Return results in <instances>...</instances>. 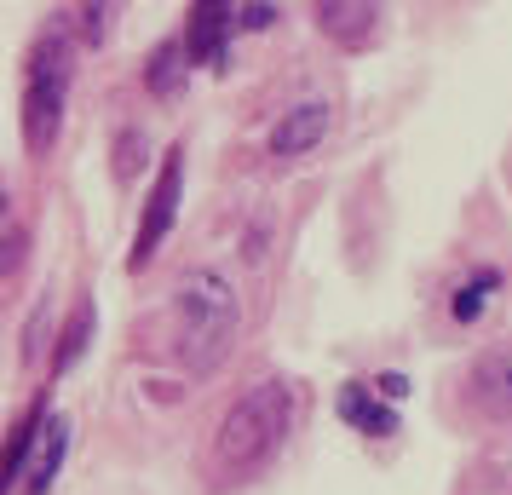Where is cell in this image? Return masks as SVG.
Masks as SVG:
<instances>
[{"label":"cell","mask_w":512,"mask_h":495,"mask_svg":"<svg viewBox=\"0 0 512 495\" xmlns=\"http://www.w3.org/2000/svg\"><path fill=\"white\" fill-rule=\"evenodd\" d=\"M294 426V392L282 380H265L248 398H236L225 409V421L213 426L208 444V478L225 490V484H248L254 472H265L277 461L282 438Z\"/></svg>","instance_id":"1"},{"label":"cell","mask_w":512,"mask_h":495,"mask_svg":"<svg viewBox=\"0 0 512 495\" xmlns=\"http://www.w3.org/2000/svg\"><path fill=\"white\" fill-rule=\"evenodd\" d=\"M236 288L219 271H190L173 294V357L190 375H208L236 340Z\"/></svg>","instance_id":"2"},{"label":"cell","mask_w":512,"mask_h":495,"mask_svg":"<svg viewBox=\"0 0 512 495\" xmlns=\"http://www.w3.org/2000/svg\"><path fill=\"white\" fill-rule=\"evenodd\" d=\"M70 75H75V47L64 29H47L24 70V144L35 156H47L58 127H64V98H70Z\"/></svg>","instance_id":"3"},{"label":"cell","mask_w":512,"mask_h":495,"mask_svg":"<svg viewBox=\"0 0 512 495\" xmlns=\"http://www.w3.org/2000/svg\"><path fill=\"white\" fill-rule=\"evenodd\" d=\"M179 190H185V144H173L162 173H156V190H150V202H144L139 242H133V254H127V271H144V265L156 260L162 236L173 231V213H179Z\"/></svg>","instance_id":"4"},{"label":"cell","mask_w":512,"mask_h":495,"mask_svg":"<svg viewBox=\"0 0 512 495\" xmlns=\"http://www.w3.org/2000/svg\"><path fill=\"white\" fill-rule=\"evenodd\" d=\"M380 6L386 0H311V12H317V29H323L334 47H369L374 29H380Z\"/></svg>","instance_id":"5"},{"label":"cell","mask_w":512,"mask_h":495,"mask_svg":"<svg viewBox=\"0 0 512 495\" xmlns=\"http://www.w3.org/2000/svg\"><path fill=\"white\" fill-rule=\"evenodd\" d=\"M64 449H70V421L64 415H47V421L35 426V444H29V461L18 472L12 495H47L58 467H64Z\"/></svg>","instance_id":"6"},{"label":"cell","mask_w":512,"mask_h":495,"mask_svg":"<svg viewBox=\"0 0 512 495\" xmlns=\"http://www.w3.org/2000/svg\"><path fill=\"white\" fill-rule=\"evenodd\" d=\"M328 127H334V110L328 104H294L288 116L277 121V133H271V156L277 162H294V156H305V150H317V144L328 139Z\"/></svg>","instance_id":"7"},{"label":"cell","mask_w":512,"mask_h":495,"mask_svg":"<svg viewBox=\"0 0 512 495\" xmlns=\"http://www.w3.org/2000/svg\"><path fill=\"white\" fill-rule=\"evenodd\" d=\"M472 403L484 409L489 421H512V346H495L472 363Z\"/></svg>","instance_id":"8"},{"label":"cell","mask_w":512,"mask_h":495,"mask_svg":"<svg viewBox=\"0 0 512 495\" xmlns=\"http://www.w3.org/2000/svg\"><path fill=\"white\" fill-rule=\"evenodd\" d=\"M196 24L185 35V52L202 58V64H225V24H231V0H196L190 12Z\"/></svg>","instance_id":"9"},{"label":"cell","mask_w":512,"mask_h":495,"mask_svg":"<svg viewBox=\"0 0 512 495\" xmlns=\"http://www.w3.org/2000/svg\"><path fill=\"white\" fill-rule=\"evenodd\" d=\"M340 415H346L351 426H363V432H397V415L374 403L369 386H346V392H340Z\"/></svg>","instance_id":"10"},{"label":"cell","mask_w":512,"mask_h":495,"mask_svg":"<svg viewBox=\"0 0 512 495\" xmlns=\"http://www.w3.org/2000/svg\"><path fill=\"white\" fill-rule=\"evenodd\" d=\"M93 323H98V311H93V306H75L70 329H64V346H58V369L81 357V346H87V334H93Z\"/></svg>","instance_id":"11"},{"label":"cell","mask_w":512,"mask_h":495,"mask_svg":"<svg viewBox=\"0 0 512 495\" xmlns=\"http://www.w3.org/2000/svg\"><path fill=\"white\" fill-rule=\"evenodd\" d=\"M179 52L185 47H162L156 52V64H150V87H156V93H173V87H179Z\"/></svg>","instance_id":"12"},{"label":"cell","mask_w":512,"mask_h":495,"mask_svg":"<svg viewBox=\"0 0 512 495\" xmlns=\"http://www.w3.org/2000/svg\"><path fill=\"white\" fill-rule=\"evenodd\" d=\"M489 288H495V277H478L472 288H461V294H455V317H461V323H472V317L484 311V294H489Z\"/></svg>","instance_id":"13"},{"label":"cell","mask_w":512,"mask_h":495,"mask_svg":"<svg viewBox=\"0 0 512 495\" xmlns=\"http://www.w3.org/2000/svg\"><path fill=\"white\" fill-rule=\"evenodd\" d=\"M380 392H386V398H403V392H409V380H403V375H380Z\"/></svg>","instance_id":"14"},{"label":"cell","mask_w":512,"mask_h":495,"mask_svg":"<svg viewBox=\"0 0 512 495\" xmlns=\"http://www.w3.org/2000/svg\"><path fill=\"white\" fill-rule=\"evenodd\" d=\"M242 24H248V29H265V24H271V6H248V18H242Z\"/></svg>","instance_id":"15"}]
</instances>
